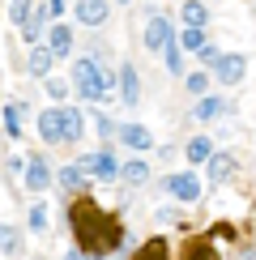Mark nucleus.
Listing matches in <instances>:
<instances>
[{
	"mask_svg": "<svg viewBox=\"0 0 256 260\" xmlns=\"http://www.w3.org/2000/svg\"><path fill=\"white\" fill-rule=\"evenodd\" d=\"M205 21H209V9L205 5H201V0H188V5H184V26H205Z\"/></svg>",
	"mask_w": 256,
	"mask_h": 260,
	"instance_id": "nucleus-22",
	"label": "nucleus"
},
{
	"mask_svg": "<svg viewBox=\"0 0 256 260\" xmlns=\"http://www.w3.org/2000/svg\"><path fill=\"white\" fill-rule=\"evenodd\" d=\"M5 137H21V107L5 103Z\"/></svg>",
	"mask_w": 256,
	"mask_h": 260,
	"instance_id": "nucleus-24",
	"label": "nucleus"
},
{
	"mask_svg": "<svg viewBox=\"0 0 256 260\" xmlns=\"http://www.w3.org/2000/svg\"><path fill=\"white\" fill-rule=\"evenodd\" d=\"M209 158H213L209 137H192V141H188V162H209Z\"/></svg>",
	"mask_w": 256,
	"mask_h": 260,
	"instance_id": "nucleus-23",
	"label": "nucleus"
},
{
	"mask_svg": "<svg viewBox=\"0 0 256 260\" xmlns=\"http://www.w3.org/2000/svg\"><path fill=\"white\" fill-rule=\"evenodd\" d=\"M171 252H167V239H163V235H154V239H145L141 247H137V252H133V260H167Z\"/></svg>",
	"mask_w": 256,
	"mask_h": 260,
	"instance_id": "nucleus-15",
	"label": "nucleus"
},
{
	"mask_svg": "<svg viewBox=\"0 0 256 260\" xmlns=\"http://www.w3.org/2000/svg\"><path fill=\"white\" fill-rule=\"evenodd\" d=\"M120 5H124V0H120Z\"/></svg>",
	"mask_w": 256,
	"mask_h": 260,
	"instance_id": "nucleus-37",
	"label": "nucleus"
},
{
	"mask_svg": "<svg viewBox=\"0 0 256 260\" xmlns=\"http://www.w3.org/2000/svg\"><path fill=\"white\" fill-rule=\"evenodd\" d=\"M149 175H154V171H149L145 158H128V162H124V183H133V188L149 183Z\"/></svg>",
	"mask_w": 256,
	"mask_h": 260,
	"instance_id": "nucleus-14",
	"label": "nucleus"
},
{
	"mask_svg": "<svg viewBox=\"0 0 256 260\" xmlns=\"http://www.w3.org/2000/svg\"><path fill=\"white\" fill-rule=\"evenodd\" d=\"M171 43H175V39H171V21L163 13H154V17L145 21V47L149 51H167Z\"/></svg>",
	"mask_w": 256,
	"mask_h": 260,
	"instance_id": "nucleus-5",
	"label": "nucleus"
},
{
	"mask_svg": "<svg viewBox=\"0 0 256 260\" xmlns=\"http://www.w3.org/2000/svg\"><path fill=\"white\" fill-rule=\"evenodd\" d=\"M163 188H167L175 201H184V205L201 201V179L192 175V171H184V175H171V179H163Z\"/></svg>",
	"mask_w": 256,
	"mask_h": 260,
	"instance_id": "nucleus-3",
	"label": "nucleus"
},
{
	"mask_svg": "<svg viewBox=\"0 0 256 260\" xmlns=\"http://www.w3.org/2000/svg\"><path fill=\"white\" fill-rule=\"evenodd\" d=\"M47 17H51V9H47V5H39L35 13L26 17V26H21V39H26V43H39V35H43V26H47Z\"/></svg>",
	"mask_w": 256,
	"mask_h": 260,
	"instance_id": "nucleus-12",
	"label": "nucleus"
},
{
	"mask_svg": "<svg viewBox=\"0 0 256 260\" xmlns=\"http://www.w3.org/2000/svg\"><path fill=\"white\" fill-rule=\"evenodd\" d=\"M81 167L90 171L94 179H115V175H124V162H115L111 154H85Z\"/></svg>",
	"mask_w": 256,
	"mask_h": 260,
	"instance_id": "nucleus-6",
	"label": "nucleus"
},
{
	"mask_svg": "<svg viewBox=\"0 0 256 260\" xmlns=\"http://www.w3.org/2000/svg\"><path fill=\"white\" fill-rule=\"evenodd\" d=\"M30 13H35V9H30V0H9V17H13L17 26H26Z\"/></svg>",
	"mask_w": 256,
	"mask_h": 260,
	"instance_id": "nucleus-28",
	"label": "nucleus"
},
{
	"mask_svg": "<svg viewBox=\"0 0 256 260\" xmlns=\"http://www.w3.org/2000/svg\"><path fill=\"white\" fill-rule=\"evenodd\" d=\"M120 141H124V145H133V149H149V145H154V137H149L141 124H124Z\"/></svg>",
	"mask_w": 256,
	"mask_h": 260,
	"instance_id": "nucleus-17",
	"label": "nucleus"
},
{
	"mask_svg": "<svg viewBox=\"0 0 256 260\" xmlns=\"http://www.w3.org/2000/svg\"><path fill=\"white\" fill-rule=\"evenodd\" d=\"M73 81H77V94L81 99H107V90H103V64H94V60H77L73 64Z\"/></svg>",
	"mask_w": 256,
	"mask_h": 260,
	"instance_id": "nucleus-2",
	"label": "nucleus"
},
{
	"mask_svg": "<svg viewBox=\"0 0 256 260\" xmlns=\"http://www.w3.org/2000/svg\"><path fill=\"white\" fill-rule=\"evenodd\" d=\"M39 137L47 145H64V107H47L39 115Z\"/></svg>",
	"mask_w": 256,
	"mask_h": 260,
	"instance_id": "nucleus-4",
	"label": "nucleus"
},
{
	"mask_svg": "<svg viewBox=\"0 0 256 260\" xmlns=\"http://www.w3.org/2000/svg\"><path fill=\"white\" fill-rule=\"evenodd\" d=\"M209 239H235V226L218 222V226H213V231H209Z\"/></svg>",
	"mask_w": 256,
	"mask_h": 260,
	"instance_id": "nucleus-32",
	"label": "nucleus"
},
{
	"mask_svg": "<svg viewBox=\"0 0 256 260\" xmlns=\"http://www.w3.org/2000/svg\"><path fill=\"white\" fill-rule=\"evenodd\" d=\"M64 260H99V256H85L81 247H77V252H69V256H64Z\"/></svg>",
	"mask_w": 256,
	"mask_h": 260,
	"instance_id": "nucleus-35",
	"label": "nucleus"
},
{
	"mask_svg": "<svg viewBox=\"0 0 256 260\" xmlns=\"http://www.w3.org/2000/svg\"><path fill=\"white\" fill-rule=\"evenodd\" d=\"M69 226H73V235H77V243H81V252L85 256H107V252H115V247L124 243V226L115 213H107L99 201H90V197H73L69 205Z\"/></svg>",
	"mask_w": 256,
	"mask_h": 260,
	"instance_id": "nucleus-1",
	"label": "nucleus"
},
{
	"mask_svg": "<svg viewBox=\"0 0 256 260\" xmlns=\"http://www.w3.org/2000/svg\"><path fill=\"white\" fill-rule=\"evenodd\" d=\"M47 183H51V167H47V158H30V167H26V188L30 192H43V188H47Z\"/></svg>",
	"mask_w": 256,
	"mask_h": 260,
	"instance_id": "nucleus-10",
	"label": "nucleus"
},
{
	"mask_svg": "<svg viewBox=\"0 0 256 260\" xmlns=\"http://www.w3.org/2000/svg\"><path fill=\"white\" fill-rule=\"evenodd\" d=\"M0 243H5V256H17V247H21V239H17V226H0Z\"/></svg>",
	"mask_w": 256,
	"mask_h": 260,
	"instance_id": "nucleus-26",
	"label": "nucleus"
},
{
	"mask_svg": "<svg viewBox=\"0 0 256 260\" xmlns=\"http://www.w3.org/2000/svg\"><path fill=\"white\" fill-rule=\"evenodd\" d=\"M94 128H99V137H120V133H124V128H120V124H111L107 115H94Z\"/></svg>",
	"mask_w": 256,
	"mask_h": 260,
	"instance_id": "nucleus-30",
	"label": "nucleus"
},
{
	"mask_svg": "<svg viewBox=\"0 0 256 260\" xmlns=\"http://www.w3.org/2000/svg\"><path fill=\"white\" fill-rule=\"evenodd\" d=\"M179 47H184V51H205V47H209V43H205V30L184 26V30H179Z\"/></svg>",
	"mask_w": 256,
	"mask_h": 260,
	"instance_id": "nucleus-20",
	"label": "nucleus"
},
{
	"mask_svg": "<svg viewBox=\"0 0 256 260\" xmlns=\"http://www.w3.org/2000/svg\"><path fill=\"white\" fill-rule=\"evenodd\" d=\"M47 47H51V56H56V60L69 56V47H73V30L56 21V26H51V35H47Z\"/></svg>",
	"mask_w": 256,
	"mask_h": 260,
	"instance_id": "nucleus-13",
	"label": "nucleus"
},
{
	"mask_svg": "<svg viewBox=\"0 0 256 260\" xmlns=\"http://www.w3.org/2000/svg\"><path fill=\"white\" fill-rule=\"evenodd\" d=\"M231 175H235V158L231 154H213L209 158V179L222 183V179H231Z\"/></svg>",
	"mask_w": 256,
	"mask_h": 260,
	"instance_id": "nucleus-18",
	"label": "nucleus"
},
{
	"mask_svg": "<svg viewBox=\"0 0 256 260\" xmlns=\"http://www.w3.org/2000/svg\"><path fill=\"white\" fill-rule=\"evenodd\" d=\"M205 85H209L205 73H188V94H201V99H205Z\"/></svg>",
	"mask_w": 256,
	"mask_h": 260,
	"instance_id": "nucleus-31",
	"label": "nucleus"
},
{
	"mask_svg": "<svg viewBox=\"0 0 256 260\" xmlns=\"http://www.w3.org/2000/svg\"><path fill=\"white\" fill-rule=\"evenodd\" d=\"M85 175H90V171H85L81 162H73V167H64V171H60V188L69 192V197H81V183H85Z\"/></svg>",
	"mask_w": 256,
	"mask_h": 260,
	"instance_id": "nucleus-11",
	"label": "nucleus"
},
{
	"mask_svg": "<svg viewBox=\"0 0 256 260\" xmlns=\"http://www.w3.org/2000/svg\"><path fill=\"white\" fill-rule=\"evenodd\" d=\"M218 111H222V94H205V99L192 107V120H213Z\"/></svg>",
	"mask_w": 256,
	"mask_h": 260,
	"instance_id": "nucleus-19",
	"label": "nucleus"
},
{
	"mask_svg": "<svg viewBox=\"0 0 256 260\" xmlns=\"http://www.w3.org/2000/svg\"><path fill=\"white\" fill-rule=\"evenodd\" d=\"M81 111H77V107H64V145H69V141H77L81 137Z\"/></svg>",
	"mask_w": 256,
	"mask_h": 260,
	"instance_id": "nucleus-21",
	"label": "nucleus"
},
{
	"mask_svg": "<svg viewBox=\"0 0 256 260\" xmlns=\"http://www.w3.org/2000/svg\"><path fill=\"white\" fill-rule=\"evenodd\" d=\"M30 226H35L39 235L47 231V205H43V201H35V209H30Z\"/></svg>",
	"mask_w": 256,
	"mask_h": 260,
	"instance_id": "nucleus-29",
	"label": "nucleus"
},
{
	"mask_svg": "<svg viewBox=\"0 0 256 260\" xmlns=\"http://www.w3.org/2000/svg\"><path fill=\"white\" fill-rule=\"evenodd\" d=\"M184 260H218V252H213V243L201 239V243H188L184 247Z\"/></svg>",
	"mask_w": 256,
	"mask_h": 260,
	"instance_id": "nucleus-25",
	"label": "nucleus"
},
{
	"mask_svg": "<svg viewBox=\"0 0 256 260\" xmlns=\"http://www.w3.org/2000/svg\"><path fill=\"white\" fill-rule=\"evenodd\" d=\"M51 64H56L51 47H35L30 51V73H35V77H51Z\"/></svg>",
	"mask_w": 256,
	"mask_h": 260,
	"instance_id": "nucleus-16",
	"label": "nucleus"
},
{
	"mask_svg": "<svg viewBox=\"0 0 256 260\" xmlns=\"http://www.w3.org/2000/svg\"><path fill=\"white\" fill-rule=\"evenodd\" d=\"M47 9H51V17H56L60 9H64V0H47Z\"/></svg>",
	"mask_w": 256,
	"mask_h": 260,
	"instance_id": "nucleus-36",
	"label": "nucleus"
},
{
	"mask_svg": "<svg viewBox=\"0 0 256 260\" xmlns=\"http://www.w3.org/2000/svg\"><path fill=\"white\" fill-rule=\"evenodd\" d=\"M120 103H124V107H137V103H141V77H137L133 64H120Z\"/></svg>",
	"mask_w": 256,
	"mask_h": 260,
	"instance_id": "nucleus-8",
	"label": "nucleus"
},
{
	"mask_svg": "<svg viewBox=\"0 0 256 260\" xmlns=\"http://www.w3.org/2000/svg\"><path fill=\"white\" fill-rule=\"evenodd\" d=\"M163 56H167V69L179 77V73H184V47H179V43H171V47L163 51Z\"/></svg>",
	"mask_w": 256,
	"mask_h": 260,
	"instance_id": "nucleus-27",
	"label": "nucleus"
},
{
	"mask_svg": "<svg viewBox=\"0 0 256 260\" xmlns=\"http://www.w3.org/2000/svg\"><path fill=\"white\" fill-rule=\"evenodd\" d=\"M243 73H248V60H243L239 51H231V56H222V64L213 69V77L222 85H235V81H243Z\"/></svg>",
	"mask_w": 256,
	"mask_h": 260,
	"instance_id": "nucleus-7",
	"label": "nucleus"
},
{
	"mask_svg": "<svg viewBox=\"0 0 256 260\" xmlns=\"http://www.w3.org/2000/svg\"><path fill=\"white\" fill-rule=\"evenodd\" d=\"M107 13H111L107 0H77V21H81V26H103Z\"/></svg>",
	"mask_w": 256,
	"mask_h": 260,
	"instance_id": "nucleus-9",
	"label": "nucleus"
},
{
	"mask_svg": "<svg viewBox=\"0 0 256 260\" xmlns=\"http://www.w3.org/2000/svg\"><path fill=\"white\" fill-rule=\"evenodd\" d=\"M47 99H64V81L60 77H47Z\"/></svg>",
	"mask_w": 256,
	"mask_h": 260,
	"instance_id": "nucleus-33",
	"label": "nucleus"
},
{
	"mask_svg": "<svg viewBox=\"0 0 256 260\" xmlns=\"http://www.w3.org/2000/svg\"><path fill=\"white\" fill-rule=\"evenodd\" d=\"M5 167H9V175H17V171H21V167H30V158H26V162H21V158H9V162H5Z\"/></svg>",
	"mask_w": 256,
	"mask_h": 260,
	"instance_id": "nucleus-34",
	"label": "nucleus"
}]
</instances>
